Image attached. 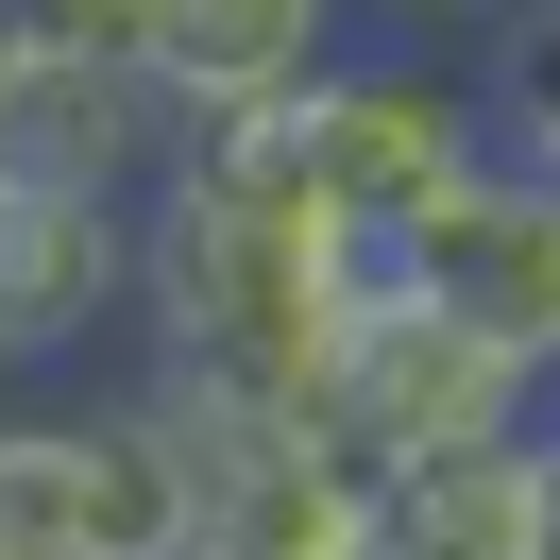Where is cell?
I'll return each instance as SVG.
<instances>
[{
    "instance_id": "obj_1",
    "label": "cell",
    "mask_w": 560,
    "mask_h": 560,
    "mask_svg": "<svg viewBox=\"0 0 560 560\" xmlns=\"http://www.w3.org/2000/svg\"><path fill=\"white\" fill-rule=\"evenodd\" d=\"M137 340L171 374H238V390H306L340 408V289H323V221H255L221 187L153 171V272H137Z\"/></svg>"
},
{
    "instance_id": "obj_2",
    "label": "cell",
    "mask_w": 560,
    "mask_h": 560,
    "mask_svg": "<svg viewBox=\"0 0 560 560\" xmlns=\"http://www.w3.org/2000/svg\"><path fill=\"white\" fill-rule=\"evenodd\" d=\"M0 544H69V560H187V544H205L153 390H119V408H35V424H18V442H0Z\"/></svg>"
},
{
    "instance_id": "obj_3",
    "label": "cell",
    "mask_w": 560,
    "mask_h": 560,
    "mask_svg": "<svg viewBox=\"0 0 560 560\" xmlns=\"http://www.w3.org/2000/svg\"><path fill=\"white\" fill-rule=\"evenodd\" d=\"M544 408H560V374H526L510 340H476L442 289L340 340V424H357V458H374V476L458 458V442H510V424H544Z\"/></svg>"
},
{
    "instance_id": "obj_4",
    "label": "cell",
    "mask_w": 560,
    "mask_h": 560,
    "mask_svg": "<svg viewBox=\"0 0 560 560\" xmlns=\"http://www.w3.org/2000/svg\"><path fill=\"white\" fill-rule=\"evenodd\" d=\"M306 119H323V221H340V205L442 221L458 187L510 153L492 103H476V69H424V51H340V69L306 85Z\"/></svg>"
},
{
    "instance_id": "obj_5",
    "label": "cell",
    "mask_w": 560,
    "mask_h": 560,
    "mask_svg": "<svg viewBox=\"0 0 560 560\" xmlns=\"http://www.w3.org/2000/svg\"><path fill=\"white\" fill-rule=\"evenodd\" d=\"M137 272H153V187H69V171H0V340L35 357H85L103 323H137Z\"/></svg>"
},
{
    "instance_id": "obj_6",
    "label": "cell",
    "mask_w": 560,
    "mask_h": 560,
    "mask_svg": "<svg viewBox=\"0 0 560 560\" xmlns=\"http://www.w3.org/2000/svg\"><path fill=\"white\" fill-rule=\"evenodd\" d=\"M424 272H442V306L476 323V340H510L526 374H560V171L492 153V171L424 221Z\"/></svg>"
},
{
    "instance_id": "obj_7",
    "label": "cell",
    "mask_w": 560,
    "mask_h": 560,
    "mask_svg": "<svg viewBox=\"0 0 560 560\" xmlns=\"http://www.w3.org/2000/svg\"><path fill=\"white\" fill-rule=\"evenodd\" d=\"M0 171H69V187H153L171 171V85L119 51H0Z\"/></svg>"
},
{
    "instance_id": "obj_8",
    "label": "cell",
    "mask_w": 560,
    "mask_h": 560,
    "mask_svg": "<svg viewBox=\"0 0 560 560\" xmlns=\"http://www.w3.org/2000/svg\"><path fill=\"white\" fill-rule=\"evenodd\" d=\"M340 69V0H153V85L171 119L205 103H289Z\"/></svg>"
},
{
    "instance_id": "obj_9",
    "label": "cell",
    "mask_w": 560,
    "mask_h": 560,
    "mask_svg": "<svg viewBox=\"0 0 560 560\" xmlns=\"http://www.w3.org/2000/svg\"><path fill=\"white\" fill-rule=\"evenodd\" d=\"M526 526H544V424L458 442V458H408V476L374 492L390 560H526Z\"/></svg>"
},
{
    "instance_id": "obj_10",
    "label": "cell",
    "mask_w": 560,
    "mask_h": 560,
    "mask_svg": "<svg viewBox=\"0 0 560 560\" xmlns=\"http://www.w3.org/2000/svg\"><path fill=\"white\" fill-rule=\"evenodd\" d=\"M476 103H492V137L544 171L560 153V0H510V18H476Z\"/></svg>"
},
{
    "instance_id": "obj_11",
    "label": "cell",
    "mask_w": 560,
    "mask_h": 560,
    "mask_svg": "<svg viewBox=\"0 0 560 560\" xmlns=\"http://www.w3.org/2000/svg\"><path fill=\"white\" fill-rule=\"evenodd\" d=\"M408 18H442V35H476V18H510V0H408Z\"/></svg>"
},
{
    "instance_id": "obj_12",
    "label": "cell",
    "mask_w": 560,
    "mask_h": 560,
    "mask_svg": "<svg viewBox=\"0 0 560 560\" xmlns=\"http://www.w3.org/2000/svg\"><path fill=\"white\" fill-rule=\"evenodd\" d=\"M544 171H560V153H544Z\"/></svg>"
}]
</instances>
